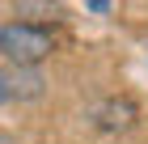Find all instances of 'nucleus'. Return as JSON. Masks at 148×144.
Returning a JSON list of instances; mask_svg holds the SVG:
<instances>
[{"mask_svg":"<svg viewBox=\"0 0 148 144\" xmlns=\"http://www.w3.org/2000/svg\"><path fill=\"white\" fill-rule=\"evenodd\" d=\"M55 51V34L38 21H4L0 25V55L17 68H38Z\"/></svg>","mask_w":148,"mask_h":144,"instance_id":"obj_1","label":"nucleus"},{"mask_svg":"<svg viewBox=\"0 0 148 144\" xmlns=\"http://www.w3.org/2000/svg\"><path fill=\"white\" fill-rule=\"evenodd\" d=\"M93 123H97L102 132H123V127L136 123V102H131V98H110V102H102V106L93 110Z\"/></svg>","mask_w":148,"mask_h":144,"instance_id":"obj_2","label":"nucleus"},{"mask_svg":"<svg viewBox=\"0 0 148 144\" xmlns=\"http://www.w3.org/2000/svg\"><path fill=\"white\" fill-rule=\"evenodd\" d=\"M9 81H13V98H34V93H42V76H38L34 68H17Z\"/></svg>","mask_w":148,"mask_h":144,"instance_id":"obj_3","label":"nucleus"},{"mask_svg":"<svg viewBox=\"0 0 148 144\" xmlns=\"http://www.w3.org/2000/svg\"><path fill=\"white\" fill-rule=\"evenodd\" d=\"M13 98V81H9V72H0V106Z\"/></svg>","mask_w":148,"mask_h":144,"instance_id":"obj_4","label":"nucleus"},{"mask_svg":"<svg viewBox=\"0 0 148 144\" xmlns=\"http://www.w3.org/2000/svg\"><path fill=\"white\" fill-rule=\"evenodd\" d=\"M0 144H17V140H13V136H4V132H0Z\"/></svg>","mask_w":148,"mask_h":144,"instance_id":"obj_5","label":"nucleus"}]
</instances>
